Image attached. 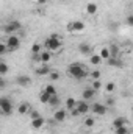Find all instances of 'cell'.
Returning a JSON list of instances; mask_svg holds the SVG:
<instances>
[{"instance_id":"12","label":"cell","mask_w":133,"mask_h":134,"mask_svg":"<svg viewBox=\"0 0 133 134\" xmlns=\"http://www.w3.org/2000/svg\"><path fill=\"white\" fill-rule=\"evenodd\" d=\"M50 72H52V69H50L49 64H42L41 67L36 69V75H39V76H47Z\"/></svg>"},{"instance_id":"36","label":"cell","mask_w":133,"mask_h":134,"mask_svg":"<svg viewBox=\"0 0 133 134\" xmlns=\"http://www.w3.org/2000/svg\"><path fill=\"white\" fill-rule=\"evenodd\" d=\"M30 115H32V119H36V117H39L41 114H39L38 111H30Z\"/></svg>"},{"instance_id":"30","label":"cell","mask_w":133,"mask_h":134,"mask_svg":"<svg viewBox=\"0 0 133 134\" xmlns=\"http://www.w3.org/2000/svg\"><path fill=\"white\" fill-rule=\"evenodd\" d=\"M32 53H33V55H39V53H41V44H33Z\"/></svg>"},{"instance_id":"39","label":"cell","mask_w":133,"mask_h":134,"mask_svg":"<svg viewBox=\"0 0 133 134\" xmlns=\"http://www.w3.org/2000/svg\"><path fill=\"white\" fill-rule=\"evenodd\" d=\"M127 24H129L130 27L133 25V16H129V17H127Z\"/></svg>"},{"instance_id":"41","label":"cell","mask_w":133,"mask_h":134,"mask_svg":"<svg viewBox=\"0 0 133 134\" xmlns=\"http://www.w3.org/2000/svg\"><path fill=\"white\" fill-rule=\"evenodd\" d=\"M36 3H38V5H45L47 0H36Z\"/></svg>"},{"instance_id":"5","label":"cell","mask_w":133,"mask_h":134,"mask_svg":"<svg viewBox=\"0 0 133 134\" xmlns=\"http://www.w3.org/2000/svg\"><path fill=\"white\" fill-rule=\"evenodd\" d=\"M22 28V25H21V22H17V20H13V22H8L5 27H3V31L6 34H13L16 33V31H19Z\"/></svg>"},{"instance_id":"9","label":"cell","mask_w":133,"mask_h":134,"mask_svg":"<svg viewBox=\"0 0 133 134\" xmlns=\"http://www.w3.org/2000/svg\"><path fill=\"white\" fill-rule=\"evenodd\" d=\"M44 125H45V119H44L42 115H39V117H36V119H32V128H33V130H41Z\"/></svg>"},{"instance_id":"26","label":"cell","mask_w":133,"mask_h":134,"mask_svg":"<svg viewBox=\"0 0 133 134\" xmlns=\"http://www.w3.org/2000/svg\"><path fill=\"white\" fill-rule=\"evenodd\" d=\"M83 123H85V126H86V128H93V126L96 125V117H86Z\"/></svg>"},{"instance_id":"34","label":"cell","mask_w":133,"mask_h":134,"mask_svg":"<svg viewBox=\"0 0 133 134\" xmlns=\"http://www.w3.org/2000/svg\"><path fill=\"white\" fill-rule=\"evenodd\" d=\"M5 52H8V50H6V45H5L3 42H0V55H3Z\"/></svg>"},{"instance_id":"21","label":"cell","mask_w":133,"mask_h":134,"mask_svg":"<svg viewBox=\"0 0 133 134\" xmlns=\"http://www.w3.org/2000/svg\"><path fill=\"white\" fill-rule=\"evenodd\" d=\"M75 98H72V97H69V98H66V101H64V106H66V111H70L72 108H75Z\"/></svg>"},{"instance_id":"42","label":"cell","mask_w":133,"mask_h":134,"mask_svg":"<svg viewBox=\"0 0 133 134\" xmlns=\"http://www.w3.org/2000/svg\"><path fill=\"white\" fill-rule=\"evenodd\" d=\"M0 114H2V111H0Z\"/></svg>"},{"instance_id":"22","label":"cell","mask_w":133,"mask_h":134,"mask_svg":"<svg viewBox=\"0 0 133 134\" xmlns=\"http://www.w3.org/2000/svg\"><path fill=\"white\" fill-rule=\"evenodd\" d=\"M89 63L93 66H99L100 63H102V58H100L99 55H89Z\"/></svg>"},{"instance_id":"35","label":"cell","mask_w":133,"mask_h":134,"mask_svg":"<svg viewBox=\"0 0 133 134\" xmlns=\"http://www.w3.org/2000/svg\"><path fill=\"white\" fill-rule=\"evenodd\" d=\"M113 104H114V98H111V97H110V98H106L105 106H113Z\"/></svg>"},{"instance_id":"27","label":"cell","mask_w":133,"mask_h":134,"mask_svg":"<svg viewBox=\"0 0 133 134\" xmlns=\"http://www.w3.org/2000/svg\"><path fill=\"white\" fill-rule=\"evenodd\" d=\"M9 72V66L6 64V63H3V61H0V76H3V75H6Z\"/></svg>"},{"instance_id":"3","label":"cell","mask_w":133,"mask_h":134,"mask_svg":"<svg viewBox=\"0 0 133 134\" xmlns=\"http://www.w3.org/2000/svg\"><path fill=\"white\" fill-rule=\"evenodd\" d=\"M13 101L9 100L8 97H0V111H2V114H5V115H11V112H13Z\"/></svg>"},{"instance_id":"38","label":"cell","mask_w":133,"mask_h":134,"mask_svg":"<svg viewBox=\"0 0 133 134\" xmlns=\"http://www.w3.org/2000/svg\"><path fill=\"white\" fill-rule=\"evenodd\" d=\"M5 86H6V81L3 80V76H0V89H3Z\"/></svg>"},{"instance_id":"2","label":"cell","mask_w":133,"mask_h":134,"mask_svg":"<svg viewBox=\"0 0 133 134\" xmlns=\"http://www.w3.org/2000/svg\"><path fill=\"white\" fill-rule=\"evenodd\" d=\"M44 47H45V52H55V50H60L61 47V39L58 34H52L50 37H47L44 41Z\"/></svg>"},{"instance_id":"23","label":"cell","mask_w":133,"mask_h":134,"mask_svg":"<svg viewBox=\"0 0 133 134\" xmlns=\"http://www.w3.org/2000/svg\"><path fill=\"white\" fill-rule=\"evenodd\" d=\"M47 104H50V106H58V104H60V97H58V94L50 95V98H49V103H47Z\"/></svg>"},{"instance_id":"32","label":"cell","mask_w":133,"mask_h":134,"mask_svg":"<svg viewBox=\"0 0 133 134\" xmlns=\"http://www.w3.org/2000/svg\"><path fill=\"white\" fill-rule=\"evenodd\" d=\"M114 87H116V86H114V83H108V84L105 86V91H106V92H113V91H114Z\"/></svg>"},{"instance_id":"13","label":"cell","mask_w":133,"mask_h":134,"mask_svg":"<svg viewBox=\"0 0 133 134\" xmlns=\"http://www.w3.org/2000/svg\"><path fill=\"white\" fill-rule=\"evenodd\" d=\"M78 52L81 53V55H91V52H93V48H91V45L88 44V42H81L80 45H78Z\"/></svg>"},{"instance_id":"40","label":"cell","mask_w":133,"mask_h":134,"mask_svg":"<svg viewBox=\"0 0 133 134\" xmlns=\"http://www.w3.org/2000/svg\"><path fill=\"white\" fill-rule=\"evenodd\" d=\"M66 28H67V31H70V33H72V22H69V24H67Z\"/></svg>"},{"instance_id":"16","label":"cell","mask_w":133,"mask_h":134,"mask_svg":"<svg viewBox=\"0 0 133 134\" xmlns=\"http://www.w3.org/2000/svg\"><path fill=\"white\" fill-rule=\"evenodd\" d=\"M106 63H108V66H111V67H124V63L119 59V58H114V56H111V58H108L106 59Z\"/></svg>"},{"instance_id":"24","label":"cell","mask_w":133,"mask_h":134,"mask_svg":"<svg viewBox=\"0 0 133 134\" xmlns=\"http://www.w3.org/2000/svg\"><path fill=\"white\" fill-rule=\"evenodd\" d=\"M114 133L116 134H129L130 133V128H129V125H124V126L114 128Z\"/></svg>"},{"instance_id":"17","label":"cell","mask_w":133,"mask_h":134,"mask_svg":"<svg viewBox=\"0 0 133 134\" xmlns=\"http://www.w3.org/2000/svg\"><path fill=\"white\" fill-rule=\"evenodd\" d=\"M97 9H99V6H97V3H94V2H89V3L86 5V14H89V16H94V14L97 13Z\"/></svg>"},{"instance_id":"18","label":"cell","mask_w":133,"mask_h":134,"mask_svg":"<svg viewBox=\"0 0 133 134\" xmlns=\"http://www.w3.org/2000/svg\"><path fill=\"white\" fill-rule=\"evenodd\" d=\"M52 59V53L50 52H41L39 53V61L42 64H49V61Z\"/></svg>"},{"instance_id":"14","label":"cell","mask_w":133,"mask_h":134,"mask_svg":"<svg viewBox=\"0 0 133 134\" xmlns=\"http://www.w3.org/2000/svg\"><path fill=\"white\" fill-rule=\"evenodd\" d=\"M17 112H19L21 115H25L27 112H30V103H28V101L21 103V104L17 106Z\"/></svg>"},{"instance_id":"1","label":"cell","mask_w":133,"mask_h":134,"mask_svg":"<svg viewBox=\"0 0 133 134\" xmlns=\"http://www.w3.org/2000/svg\"><path fill=\"white\" fill-rule=\"evenodd\" d=\"M67 73L75 80H83L86 76V70L81 63H70L67 66Z\"/></svg>"},{"instance_id":"10","label":"cell","mask_w":133,"mask_h":134,"mask_svg":"<svg viewBox=\"0 0 133 134\" xmlns=\"http://www.w3.org/2000/svg\"><path fill=\"white\" fill-rule=\"evenodd\" d=\"M67 117V111L66 109H57L55 112H53V119H55V122H64Z\"/></svg>"},{"instance_id":"33","label":"cell","mask_w":133,"mask_h":134,"mask_svg":"<svg viewBox=\"0 0 133 134\" xmlns=\"http://www.w3.org/2000/svg\"><path fill=\"white\" fill-rule=\"evenodd\" d=\"M91 76H93V80H99L100 78V72L99 70H94V72L91 73Z\"/></svg>"},{"instance_id":"6","label":"cell","mask_w":133,"mask_h":134,"mask_svg":"<svg viewBox=\"0 0 133 134\" xmlns=\"http://www.w3.org/2000/svg\"><path fill=\"white\" fill-rule=\"evenodd\" d=\"M89 109L96 114V115H105L106 114V106L103 103H94L93 106H89Z\"/></svg>"},{"instance_id":"37","label":"cell","mask_w":133,"mask_h":134,"mask_svg":"<svg viewBox=\"0 0 133 134\" xmlns=\"http://www.w3.org/2000/svg\"><path fill=\"white\" fill-rule=\"evenodd\" d=\"M70 115H72V117H77V115H80V114H78V111H77L75 108H72V109H70Z\"/></svg>"},{"instance_id":"20","label":"cell","mask_w":133,"mask_h":134,"mask_svg":"<svg viewBox=\"0 0 133 134\" xmlns=\"http://www.w3.org/2000/svg\"><path fill=\"white\" fill-rule=\"evenodd\" d=\"M99 56H100V58H102V61H103V59L106 61L108 58H111V55H110V48H108V47H103V48L100 50Z\"/></svg>"},{"instance_id":"11","label":"cell","mask_w":133,"mask_h":134,"mask_svg":"<svg viewBox=\"0 0 133 134\" xmlns=\"http://www.w3.org/2000/svg\"><path fill=\"white\" fill-rule=\"evenodd\" d=\"M85 22L83 20H74L72 22V33H81L85 30Z\"/></svg>"},{"instance_id":"25","label":"cell","mask_w":133,"mask_h":134,"mask_svg":"<svg viewBox=\"0 0 133 134\" xmlns=\"http://www.w3.org/2000/svg\"><path fill=\"white\" fill-rule=\"evenodd\" d=\"M44 92H47L49 95H55V94H58V92H57V87H55L53 84H47V86L44 87Z\"/></svg>"},{"instance_id":"8","label":"cell","mask_w":133,"mask_h":134,"mask_svg":"<svg viewBox=\"0 0 133 134\" xmlns=\"http://www.w3.org/2000/svg\"><path fill=\"white\" fill-rule=\"evenodd\" d=\"M16 83H17L21 87H27V86L32 84V78H30L28 75H21V76L16 78Z\"/></svg>"},{"instance_id":"15","label":"cell","mask_w":133,"mask_h":134,"mask_svg":"<svg viewBox=\"0 0 133 134\" xmlns=\"http://www.w3.org/2000/svg\"><path fill=\"white\" fill-rule=\"evenodd\" d=\"M81 95H83V100H91V98H94V95H96V91L93 89V87H86L83 92H81Z\"/></svg>"},{"instance_id":"31","label":"cell","mask_w":133,"mask_h":134,"mask_svg":"<svg viewBox=\"0 0 133 134\" xmlns=\"http://www.w3.org/2000/svg\"><path fill=\"white\" fill-rule=\"evenodd\" d=\"M91 87H93V89H94V91L97 92L100 87H102V84H100V80H94V81H93V86H91Z\"/></svg>"},{"instance_id":"4","label":"cell","mask_w":133,"mask_h":134,"mask_svg":"<svg viewBox=\"0 0 133 134\" xmlns=\"http://www.w3.org/2000/svg\"><path fill=\"white\" fill-rule=\"evenodd\" d=\"M5 45H6V50H17L21 47V39L17 36H14V34H9Z\"/></svg>"},{"instance_id":"28","label":"cell","mask_w":133,"mask_h":134,"mask_svg":"<svg viewBox=\"0 0 133 134\" xmlns=\"http://www.w3.org/2000/svg\"><path fill=\"white\" fill-rule=\"evenodd\" d=\"M49 98H50V95H49L47 92H44V91H42V92H41V95H39V101H41V103H44V104H47V103H49Z\"/></svg>"},{"instance_id":"29","label":"cell","mask_w":133,"mask_h":134,"mask_svg":"<svg viewBox=\"0 0 133 134\" xmlns=\"http://www.w3.org/2000/svg\"><path fill=\"white\" fill-rule=\"evenodd\" d=\"M47 76H49L50 81H58V80H60V72H50Z\"/></svg>"},{"instance_id":"19","label":"cell","mask_w":133,"mask_h":134,"mask_svg":"<svg viewBox=\"0 0 133 134\" xmlns=\"http://www.w3.org/2000/svg\"><path fill=\"white\" fill-rule=\"evenodd\" d=\"M124 125H127L125 117H116L114 122H113V128H119V126H124Z\"/></svg>"},{"instance_id":"7","label":"cell","mask_w":133,"mask_h":134,"mask_svg":"<svg viewBox=\"0 0 133 134\" xmlns=\"http://www.w3.org/2000/svg\"><path fill=\"white\" fill-rule=\"evenodd\" d=\"M75 109L78 111L80 115H85V114H88V111H89V104H88L85 100L75 101Z\"/></svg>"}]
</instances>
